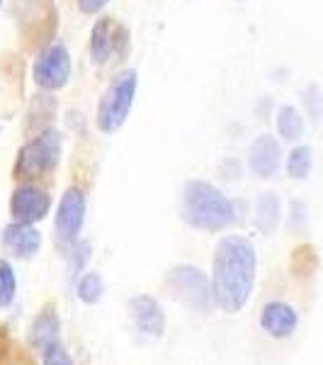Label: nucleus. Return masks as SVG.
<instances>
[{
    "mask_svg": "<svg viewBox=\"0 0 323 365\" xmlns=\"http://www.w3.org/2000/svg\"><path fill=\"white\" fill-rule=\"evenodd\" d=\"M255 285V249L243 237H224L214 253L211 295L224 312H238Z\"/></svg>",
    "mask_w": 323,
    "mask_h": 365,
    "instance_id": "nucleus-1",
    "label": "nucleus"
},
{
    "mask_svg": "<svg viewBox=\"0 0 323 365\" xmlns=\"http://www.w3.org/2000/svg\"><path fill=\"white\" fill-rule=\"evenodd\" d=\"M180 215L187 227L199 232H219L236 220V207L219 187L204 180H187L183 187Z\"/></svg>",
    "mask_w": 323,
    "mask_h": 365,
    "instance_id": "nucleus-2",
    "label": "nucleus"
},
{
    "mask_svg": "<svg viewBox=\"0 0 323 365\" xmlns=\"http://www.w3.org/2000/svg\"><path fill=\"white\" fill-rule=\"evenodd\" d=\"M61 156V134L56 129H42L20 149L15 161L17 180H37L56 168Z\"/></svg>",
    "mask_w": 323,
    "mask_h": 365,
    "instance_id": "nucleus-3",
    "label": "nucleus"
},
{
    "mask_svg": "<svg viewBox=\"0 0 323 365\" xmlns=\"http://www.w3.org/2000/svg\"><path fill=\"white\" fill-rule=\"evenodd\" d=\"M137 86H139L137 73L134 71H125L105 91L97 108V127L105 134H115L127 122L129 110H132L134 98H137Z\"/></svg>",
    "mask_w": 323,
    "mask_h": 365,
    "instance_id": "nucleus-4",
    "label": "nucleus"
},
{
    "mask_svg": "<svg viewBox=\"0 0 323 365\" xmlns=\"http://www.w3.org/2000/svg\"><path fill=\"white\" fill-rule=\"evenodd\" d=\"M168 287L175 292V297L183 299L187 307L197 312H207L211 304V282L199 268L192 266H175L168 273Z\"/></svg>",
    "mask_w": 323,
    "mask_h": 365,
    "instance_id": "nucleus-5",
    "label": "nucleus"
},
{
    "mask_svg": "<svg viewBox=\"0 0 323 365\" xmlns=\"http://www.w3.org/2000/svg\"><path fill=\"white\" fill-rule=\"evenodd\" d=\"M70 76V56L63 44H51L34 61V81L44 91H58L68 83Z\"/></svg>",
    "mask_w": 323,
    "mask_h": 365,
    "instance_id": "nucleus-6",
    "label": "nucleus"
},
{
    "mask_svg": "<svg viewBox=\"0 0 323 365\" xmlns=\"http://www.w3.org/2000/svg\"><path fill=\"white\" fill-rule=\"evenodd\" d=\"M85 222V195L80 187H68L56 210V234L63 244L78 239Z\"/></svg>",
    "mask_w": 323,
    "mask_h": 365,
    "instance_id": "nucleus-7",
    "label": "nucleus"
},
{
    "mask_svg": "<svg viewBox=\"0 0 323 365\" xmlns=\"http://www.w3.org/2000/svg\"><path fill=\"white\" fill-rule=\"evenodd\" d=\"M49 207L51 197L37 185L17 187L10 200V212H13L15 222H22V225H34V222L44 220L49 215Z\"/></svg>",
    "mask_w": 323,
    "mask_h": 365,
    "instance_id": "nucleus-8",
    "label": "nucleus"
},
{
    "mask_svg": "<svg viewBox=\"0 0 323 365\" xmlns=\"http://www.w3.org/2000/svg\"><path fill=\"white\" fill-rule=\"evenodd\" d=\"M117 44L127 46V29H122L112 17H102L90 34V56L92 63H107L117 54Z\"/></svg>",
    "mask_w": 323,
    "mask_h": 365,
    "instance_id": "nucleus-9",
    "label": "nucleus"
},
{
    "mask_svg": "<svg viewBox=\"0 0 323 365\" xmlns=\"http://www.w3.org/2000/svg\"><path fill=\"white\" fill-rule=\"evenodd\" d=\"M129 309H132L134 324H137V329L144 336L149 339L163 336V331H166V314H163V307L158 304V299L149 295H139L129 302Z\"/></svg>",
    "mask_w": 323,
    "mask_h": 365,
    "instance_id": "nucleus-10",
    "label": "nucleus"
},
{
    "mask_svg": "<svg viewBox=\"0 0 323 365\" xmlns=\"http://www.w3.org/2000/svg\"><path fill=\"white\" fill-rule=\"evenodd\" d=\"M280 158H282L280 144H277V139L270 137V134H260V137L250 144L248 166L258 178H270V175L277 173Z\"/></svg>",
    "mask_w": 323,
    "mask_h": 365,
    "instance_id": "nucleus-11",
    "label": "nucleus"
},
{
    "mask_svg": "<svg viewBox=\"0 0 323 365\" xmlns=\"http://www.w3.org/2000/svg\"><path fill=\"white\" fill-rule=\"evenodd\" d=\"M297 312L285 302H270L265 304L260 314V327L265 329L272 339H287L297 329Z\"/></svg>",
    "mask_w": 323,
    "mask_h": 365,
    "instance_id": "nucleus-12",
    "label": "nucleus"
},
{
    "mask_svg": "<svg viewBox=\"0 0 323 365\" xmlns=\"http://www.w3.org/2000/svg\"><path fill=\"white\" fill-rule=\"evenodd\" d=\"M3 246L17 258H32L42 246V237L32 225L15 222L3 232Z\"/></svg>",
    "mask_w": 323,
    "mask_h": 365,
    "instance_id": "nucleus-13",
    "label": "nucleus"
},
{
    "mask_svg": "<svg viewBox=\"0 0 323 365\" xmlns=\"http://www.w3.org/2000/svg\"><path fill=\"white\" fill-rule=\"evenodd\" d=\"M32 346L39 351L51 349L54 344H58V314L54 304H46V307L39 312V317L32 324Z\"/></svg>",
    "mask_w": 323,
    "mask_h": 365,
    "instance_id": "nucleus-14",
    "label": "nucleus"
},
{
    "mask_svg": "<svg viewBox=\"0 0 323 365\" xmlns=\"http://www.w3.org/2000/svg\"><path fill=\"white\" fill-rule=\"evenodd\" d=\"M280 220V200L275 192H263L260 200H258V210H255V225L260 232L270 234L275 227H277Z\"/></svg>",
    "mask_w": 323,
    "mask_h": 365,
    "instance_id": "nucleus-15",
    "label": "nucleus"
},
{
    "mask_svg": "<svg viewBox=\"0 0 323 365\" xmlns=\"http://www.w3.org/2000/svg\"><path fill=\"white\" fill-rule=\"evenodd\" d=\"M277 129L287 141H299L304 137V117L299 115L297 108L285 105L277 113Z\"/></svg>",
    "mask_w": 323,
    "mask_h": 365,
    "instance_id": "nucleus-16",
    "label": "nucleus"
},
{
    "mask_svg": "<svg viewBox=\"0 0 323 365\" xmlns=\"http://www.w3.org/2000/svg\"><path fill=\"white\" fill-rule=\"evenodd\" d=\"M287 173L295 180H304L311 173V149L309 146H299L290 154V161H287Z\"/></svg>",
    "mask_w": 323,
    "mask_h": 365,
    "instance_id": "nucleus-17",
    "label": "nucleus"
},
{
    "mask_svg": "<svg viewBox=\"0 0 323 365\" xmlns=\"http://www.w3.org/2000/svg\"><path fill=\"white\" fill-rule=\"evenodd\" d=\"M102 292H105V282H102V278H100L97 273H88L85 278L78 282V297L83 299V302H88V304L100 302Z\"/></svg>",
    "mask_w": 323,
    "mask_h": 365,
    "instance_id": "nucleus-18",
    "label": "nucleus"
},
{
    "mask_svg": "<svg viewBox=\"0 0 323 365\" xmlns=\"http://www.w3.org/2000/svg\"><path fill=\"white\" fill-rule=\"evenodd\" d=\"M0 365H34V361L22 346L5 339L0 344Z\"/></svg>",
    "mask_w": 323,
    "mask_h": 365,
    "instance_id": "nucleus-19",
    "label": "nucleus"
},
{
    "mask_svg": "<svg viewBox=\"0 0 323 365\" xmlns=\"http://www.w3.org/2000/svg\"><path fill=\"white\" fill-rule=\"evenodd\" d=\"M15 273L8 261L0 258V307H8L15 299Z\"/></svg>",
    "mask_w": 323,
    "mask_h": 365,
    "instance_id": "nucleus-20",
    "label": "nucleus"
},
{
    "mask_svg": "<svg viewBox=\"0 0 323 365\" xmlns=\"http://www.w3.org/2000/svg\"><path fill=\"white\" fill-rule=\"evenodd\" d=\"M304 105H307L311 120L319 122L321 117H323V93H321V88H319V86L311 83V86L307 88V91H304Z\"/></svg>",
    "mask_w": 323,
    "mask_h": 365,
    "instance_id": "nucleus-21",
    "label": "nucleus"
},
{
    "mask_svg": "<svg viewBox=\"0 0 323 365\" xmlns=\"http://www.w3.org/2000/svg\"><path fill=\"white\" fill-rule=\"evenodd\" d=\"M44 365H73L70 356L63 351L61 344H54L51 349L44 351Z\"/></svg>",
    "mask_w": 323,
    "mask_h": 365,
    "instance_id": "nucleus-22",
    "label": "nucleus"
},
{
    "mask_svg": "<svg viewBox=\"0 0 323 365\" xmlns=\"http://www.w3.org/2000/svg\"><path fill=\"white\" fill-rule=\"evenodd\" d=\"M107 3H110V0H78V8L83 10V13H88V15H95Z\"/></svg>",
    "mask_w": 323,
    "mask_h": 365,
    "instance_id": "nucleus-23",
    "label": "nucleus"
},
{
    "mask_svg": "<svg viewBox=\"0 0 323 365\" xmlns=\"http://www.w3.org/2000/svg\"><path fill=\"white\" fill-rule=\"evenodd\" d=\"M0 3H3V0H0Z\"/></svg>",
    "mask_w": 323,
    "mask_h": 365,
    "instance_id": "nucleus-24",
    "label": "nucleus"
}]
</instances>
